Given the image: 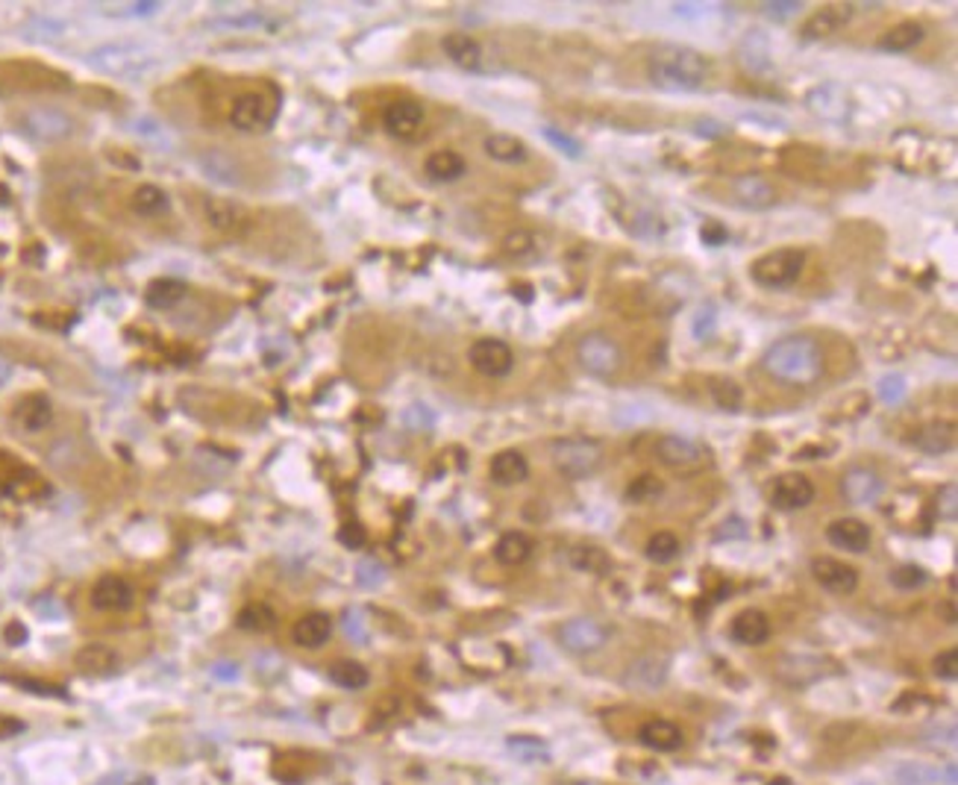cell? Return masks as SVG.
Returning <instances> with one entry per match:
<instances>
[{
	"mask_svg": "<svg viewBox=\"0 0 958 785\" xmlns=\"http://www.w3.org/2000/svg\"><path fill=\"white\" fill-rule=\"evenodd\" d=\"M762 365L779 382L812 386L823 374V350L812 336H788L768 347Z\"/></svg>",
	"mask_w": 958,
	"mask_h": 785,
	"instance_id": "1",
	"label": "cell"
},
{
	"mask_svg": "<svg viewBox=\"0 0 958 785\" xmlns=\"http://www.w3.org/2000/svg\"><path fill=\"white\" fill-rule=\"evenodd\" d=\"M709 59L685 45H662L653 50L647 74L664 92H694L709 79Z\"/></svg>",
	"mask_w": 958,
	"mask_h": 785,
	"instance_id": "2",
	"label": "cell"
},
{
	"mask_svg": "<svg viewBox=\"0 0 958 785\" xmlns=\"http://www.w3.org/2000/svg\"><path fill=\"white\" fill-rule=\"evenodd\" d=\"M803 265H805L803 250L779 247V250H771V254L755 259L750 265V277H753V283L762 288H788L800 280Z\"/></svg>",
	"mask_w": 958,
	"mask_h": 785,
	"instance_id": "3",
	"label": "cell"
},
{
	"mask_svg": "<svg viewBox=\"0 0 958 785\" xmlns=\"http://www.w3.org/2000/svg\"><path fill=\"white\" fill-rule=\"evenodd\" d=\"M553 462L568 480H585L603 465V447L594 438H562L553 445Z\"/></svg>",
	"mask_w": 958,
	"mask_h": 785,
	"instance_id": "4",
	"label": "cell"
},
{
	"mask_svg": "<svg viewBox=\"0 0 958 785\" xmlns=\"http://www.w3.org/2000/svg\"><path fill=\"white\" fill-rule=\"evenodd\" d=\"M88 65L109 77H133L156 65V59L138 45H104L88 54Z\"/></svg>",
	"mask_w": 958,
	"mask_h": 785,
	"instance_id": "5",
	"label": "cell"
},
{
	"mask_svg": "<svg viewBox=\"0 0 958 785\" xmlns=\"http://www.w3.org/2000/svg\"><path fill=\"white\" fill-rule=\"evenodd\" d=\"M579 365L597 380H612L623 368V350L621 345L606 333H588L577 345Z\"/></svg>",
	"mask_w": 958,
	"mask_h": 785,
	"instance_id": "6",
	"label": "cell"
},
{
	"mask_svg": "<svg viewBox=\"0 0 958 785\" xmlns=\"http://www.w3.org/2000/svg\"><path fill=\"white\" fill-rule=\"evenodd\" d=\"M274 115H277V106L271 104L265 95L247 92V95L236 97L233 109H229V124L241 129V133H262V129H268L274 124Z\"/></svg>",
	"mask_w": 958,
	"mask_h": 785,
	"instance_id": "7",
	"label": "cell"
},
{
	"mask_svg": "<svg viewBox=\"0 0 958 785\" xmlns=\"http://www.w3.org/2000/svg\"><path fill=\"white\" fill-rule=\"evenodd\" d=\"M204 215L212 230H218L221 236H229V238H241L250 230V224H254L247 215V209L238 206L236 200H229V197H206Z\"/></svg>",
	"mask_w": 958,
	"mask_h": 785,
	"instance_id": "8",
	"label": "cell"
},
{
	"mask_svg": "<svg viewBox=\"0 0 958 785\" xmlns=\"http://www.w3.org/2000/svg\"><path fill=\"white\" fill-rule=\"evenodd\" d=\"M468 362L482 377H506L514 365V354L506 341L500 338H479L468 350Z\"/></svg>",
	"mask_w": 958,
	"mask_h": 785,
	"instance_id": "9",
	"label": "cell"
},
{
	"mask_svg": "<svg viewBox=\"0 0 958 785\" xmlns=\"http://www.w3.org/2000/svg\"><path fill=\"white\" fill-rule=\"evenodd\" d=\"M606 639H609L606 627L594 618H571V621H564L559 630L562 647L571 653H579V656H585V653H597L603 644H606Z\"/></svg>",
	"mask_w": 958,
	"mask_h": 785,
	"instance_id": "10",
	"label": "cell"
},
{
	"mask_svg": "<svg viewBox=\"0 0 958 785\" xmlns=\"http://www.w3.org/2000/svg\"><path fill=\"white\" fill-rule=\"evenodd\" d=\"M814 500V482L805 474H782L776 477L773 491H771V503L773 509L779 512H796L805 509Z\"/></svg>",
	"mask_w": 958,
	"mask_h": 785,
	"instance_id": "11",
	"label": "cell"
},
{
	"mask_svg": "<svg viewBox=\"0 0 958 785\" xmlns=\"http://www.w3.org/2000/svg\"><path fill=\"white\" fill-rule=\"evenodd\" d=\"M812 573L829 595H853V591L859 589V571L841 559L818 556L812 562Z\"/></svg>",
	"mask_w": 958,
	"mask_h": 785,
	"instance_id": "12",
	"label": "cell"
},
{
	"mask_svg": "<svg viewBox=\"0 0 958 785\" xmlns=\"http://www.w3.org/2000/svg\"><path fill=\"white\" fill-rule=\"evenodd\" d=\"M24 127L42 142H62L74 133V121H71L62 109L54 106H36L24 115Z\"/></svg>",
	"mask_w": 958,
	"mask_h": 785,
	"instance_id": "13",
	"label": "cell"
},
{
	"mask_svg": "<svg viewBox=\"0 0 958 785\" xmlns=\"http://www.w3.org/2000/svg\"><path fill=\"white\" fill-rule=\"evenodd\" d=\"M891 780L896 785H955V764H923V762H903L891 771Z\"/></svg>",
	"mask_w": 958,
	"mask_h": 785,
	"instance_id": "14",
	"label": "cell"
},
{
	"mask_svg": "<svg viewBox=\"0 0 958 785\" xmlns=\"http://www.w3.org/2000/svg\"><path fill=\"white\" fill-rule=\"evenodd\" d=\"M732 200L744 209H771L776 206V200H779V195H776V188L768 183L764 177L759 174H741L732 180Z\"/></svg>",
	"mask_w": 958,
	"mask_h": 785,
	"instance_id": "15",
	"label": "cell"
},
{
	"mask_svg": "<svg viewBox=\"0 0 958 785\" xmlns=\"http://www.w3.org/2000/svg\"><path fill=\"white\" fill-rule=\"evenodd\" d=\"M805 106L823 121H846V115H850V97H846L844 88L835 83L814 86L812 92L805 95Z\"/></svg>",
	"mask_w": 958,
	"mask_h": 785,
	"instance_id": "16",
	"label": "cell"
},
{
	"mask_svg": "<svg viewBox=\"0 0 958 785\" xmlns=\"http://www.w3.org/2000/svg\"><path fill=\"white\" fill-rule=\"evenodd\" d=\"M841 495L853 503V506H873L882 497V480L871 468H853L846 471L841 480Z\"/></svg>",
	"mask_w": 958,
	"mask_h": 785,
	"instance_id": "17",
	"label": "cell"
},
{
	"mask_svg": "<svg viewBox=\"0 0 958 785\" xmlns=\"http://www.w3.org/2000/svg\"><path fill=\"white\" fill-rule=\"evenodd\" d=\"M826 539L832 547L846 553H864L871 547V527L859 518H838L826 527Z\"/></svg>",
	"mask_w": 958,
	"mask_h": 785,
	"instance_id": "18",
	"label": "cell"
},
{
	"mask_svg": "<svg viewBox=\"0 0 958 785\" xmlns=\"http://www.w3.org/2000/svg\"><path fill=\"white\" fill-rule=\"evenodd\" d=\"M382 124H386V129L395 138H415V133L421 129L423 124V106L415 104V100H395L386 115H382Z\"/></svg>",
	"mask_w": 958,
	"mask_h": 785,
	"instance_id": "19",
	"label": "cell"
},
{
	"mask_svg": "<svg viewBox=\"0 0 958 785\" xmlns=\"http://www.w3.org/2000/svg\"><path fill=\"white\" fill-rule=\"evenodd\" d=\"M655 456L671 468H685V465H697L705 456V447L688 436H664L655 445Z\"/></svg>",
	"mask_w": 958,
	"mask_h": 785,
	"instance_id": "20",
	"label": "cell"
},
{
	"mask_svg": "<svg viewBox=\"0 0 958 785\" xmlns=\"http://www.w3.org/2000/svg\"><path fill=\"white\" fill-rule=\"evenodd\" d=\"M668 680V662L659 656H641L623 673V686L632 691H655Z\"/></svg>",
	"mask_w": 958,
	"mask_h": 785,
	"instance_id": "21",
	"label": "cell"
},
{
	"mask_svg": "<svg viewBox=\"0 0 958 785\" xmlns=\"http://www.w3.org/2000/svg\"><path fill=\"white\" fill-rule=\"evenodd\" d=\"M729 636L732 641L744 644V647H759V644L771 639V621L759 609H744L732 618Z\"/></svg>",
	"mask_w": 958,
	"mask_h": 785,
	"instance_id": "22",
	"label": "cell"
},
{
	"mask_svg": "<svg viewBox=\"0 0 958 785\" xmlns=\"http://www.w3.org/2000/svg\"><path fill=\"white\" fill-rule=\"evenodd\" d=\"M133 586L121 577H100L92 589V603L104 612H124L133 606Z\"/></svg>",
	"mask_w": 958,
	"mask_h": 785,
	"instance_id": "23",
	"label": "cell"
},
{
	"mask_svg": "<svg viewBox=\"0 0 958 785\" xmlns=\"http://www.w3.org/2000/svg\"><path fill=\"white\" fill-rule=\"evenodd\" d=\"M197 165L212 180V183L241 186V165H238V159L233 154H227V150H218V147L206 150L204 156H197Z\"/></svg>",
	"mask_w": 958,
	"mask_h": 785,
	"instance_id": "24",
	"label": "cell"
},
{
	"mask_svg": "<svg viewBox=\"0 0 958 785\" xmlns=\"http://www.w3.org/2000/svg\"><path fill=\"white\" fill-rule=\"evenodd\" d=\"M850 15H853V6H850V4L823 6V9H818V13L809 18V21L803 24L800 36H803V38H826V36L838 33V29H841L846 21H850Z\"/></svg>",
	"mask_w": 958,
	"mask_h": 785,
	"instance_id": "25",
	"label": "cell"
},
{
	"mask_svg": "<svg viewBox=\"0 0 958 785\" xmlns=\"http://www.w3.org/2000/svg\"><path fill=\"white\" fill-rule=\"evenodd\" d=\"M638 739H641L644 747L659 750V753H673V750H679V747H682V741H685L682 730L677 727V723H673V721H664V718H653V721L644 723V727L638 730Z\"/></svg>",
	"mask_w": 958,
	"mask_h": 785,
	"instance_id": "26",
	"label": "cell"
},
{
	"mask_svg": "<svg viewBox=\"0 0 958 785\" xmlns=\"http://www.w3.org/2000/svg\"><path fill=\"white\" fill-rule=\"evenodd\" d=\"M488 474L497 486H518V482L529 477V462L521 450H500L491 459Z\"/></svg>",
	"mask_w": 958,
	"mask_h": 785,
	"instance_id": "27",
	"label": "cell"
},
{
	"mask_svg": "<svg viewBox=\"0 0 958 785\" xmlns=\"http://www.w3.org/2000/svg\"><path fill=\"white\" fill-rule=\"evenodd\" d=\"M441 47H445V54L453 65H459L462 71H477V68L482 65V47L477 38H471L468 33H450L445 36V42H441Z\"/></svg>",
	"mask_w": 958,
	"mask_h": 785,
	"instance_id": "28",
	"label": "cell"
},
{
	"mask_svg": "<svg viewBox=\"0 0 958 785\" xmlns=\"http://www.w3.org/2000/svg\"><path fill=\"white\" fill-rule=\"evenodd\" d=\"M423 171H427V177L436 180V183H456V180L465 177L468 163L456 154V150H436V154L427 156Z\"/></svg>",
	"mask_w": 958,
	"mask_h": 785,
	"instance_id": "29",
	"label": "cell"
},
{
	"mask_svg": "<svg viewBox=\"0 0 958 785\" xmlns=\"http://www.w3.org/2000/svg\"><path fill=\"white\" fill-rule=\"evenodd\" d=\"M953 445H955V424H950V421H929L914 436V447L932 453V456L953 450Z\"/></svg>",
	"mask_w": 958,
	"mask_h": 785,
	"instance_id": "30",
	"label": "cell"
},
{
	"mask_svg": "<svg viewBox=\"0 0 958 785\" xmlns=\"http://www.w3.org/2000/svg\"><path fill=\"white\" fill-rule=\"evenodd\" d=\"M291 636H295V641L300 644V647L315 650V647H321V644L329 641V636H332V618L324 615V612H312V615L300 618V621L295 623V632H291Z\"/></svg>",
	"mask_w": 958,
	"mask_h": 785,
	"instance_id": "31",
	"label": "cell"
},
{
	"mask_svg": "<svg viewBox=\"0 0 958 785\" xmlns=\"http://www.w3.org/2000/svg\"><path fill=\"white\" fill-rule=\"evenodd\" d=\"M77 668L83 673H92V677H104V673H112L118 668V653L106 644H86V647L77 650Z\"/></svg>",
	"mask_w": 958,
	"mask_h": 785,
	"instance_id": "32",
	"label": "cell"
},
{
	"mask_svg": "<svg viewBox=\"0 0 958 785\" xmlns=\"http://www.w3.org/2000/svg\"><path fill=\"white\" fill-rule=\"evenodd\" d=\"M738 59H741V65L747 68V71H753V74L764 71V68L771 65V42H768V36L759 33V29H753V33L744 36L741 45H738Z\"/></svg>",
	"mask_w": 958,
	"mask_h": 785,
	"instance_id": "33",
	"label": "cell"
},
{
	"mask_svg": "<svg viewBox=\"0 0 958 785\" xmlns=\"http://www.w3.org/2000/svg\"><path fill=\"white\" fill-rule=\"evenodd\" d=\"M923 36H926V29H923L921 21H900L879 38V50H888V54H905V50L921 45Z\"/></svg>",
	"mask_w": 958,
	"mask_h": 785,
	"instance_id": "34",
	"label": "cell"
},
{
	"mask_svg": "<svg viewBox=\"0 0 958 785\" xmlns=\"http://www.w3.org/2000/svg\"><path fill=\"white\" fill-rule=\"evenodd\" d=\"M568 562L582 573H597V577H606L612 571V559L603 547L594 545H577L568 550Z\"/></svg>",
	"mask_w": 958,
	"mask_h": 785,
	"instance_id": "35",
	"label": "cell"
},
{
	"mask_svg": "<svg viewBox=\"0 0 958 785\" xmlns=\"http://www.w3.org/2000/svg\"><path fill=\"white\" fill-rule=\"evenodd\" d=\"M532 553V541L523 536V532H506V536H500V541L494 545V559L500 562V565H523V562L529 559Z\"/></svg>",
	"mask_w": 958,
	"mask_h": 785,
	"instance_id": "36",
	"label": "cell"
},
{
	"mask_svg": "<svg viewBox=\"0 0 958 785\" xmlns=\"http://www.w3.org/2000/svg\"><path fill=\"white\" fill-rule=\"evenodd\" d=\"M486 154L491 159H497V163H506V165H514V163H523L527 159V145L521 142L518 136H509V133H494L486 138Z\"/></svg>",
	"mask_w": 958,
	"mask_h": 785,
	"instance_id": "37",
	"label": "cell"
},
{
	"mask_svg": "<svg viewBox=\"0 0 958 785\" xmlns=\"http://www.w3.org/2000/svg\"><path fill=\"white\" fill-rule=\"evenodd\" d=\"M186 288L179 280H171V277H159L154 280V283L147 286L145 291V300L150 309H174L179 300H183Z\"/></svg>",
	"mask_w": 958,
	"mask_h": 785,
	"instance_id": "38",
	"label": "cell"
},
{
	"mask_svg": "<svg viewBox=\"0 0 958 785\" xmlns=\"http://www.w3.org/2000/svg\"><path fill=\"white\" fill-rule=\"evenodd\" d=\"M168 206H171L168 195H165V191L159 188V186H154V183H145V186H138V188L133 191V209H136L138 215H145V218L165 215Z\"/></svg>",
	"mask_w": 958,
	"mask_h": 785,
	"instance_id": "39",
	"label": "cell"
},
{
	"mask_svg": "<svg viewBox=\"0 0 958 785\" xmlns=\"http://www.w3.org/2000/svg\"><path fill=\"white\" fill-rule=\"evenodd\" d=\"M50 418H54V409H50L45 397H27L24 404L18 406V421H21V427L27 432L45 430L50 424Z\"/></svg>",
	"mask_w": 958,
	"mask_h": 785,
	"instance_id": "40",
	"label": "cell"
},
{
	"mask_svg": "<svg viewBox=\"0 0 958 785\" xmlns=\"http://www.w3.org/2000/svg\"><path fill=\"white\" fill-rule=\"evenodd\" d=\"M329 680L336 682V686L347 689V691H359V689L368 686L371 673H368L365 665H359V662L345 659V662H336V665L329 668Z\"/></svg>",
	"mask_w": 958,
	"mask_h": 785,
	"instance_id": "41",
	"label": "cell"
},
{
	"mask_svg": "<svg viewBox=\"0 0 958 785\" xmlns=\"http://www.w3.org/2000/svg\"><path fill=\"white\" fill-rule=\"evenodd\" d=\"M679 539L673 536V532H655V536H650L647 547H644V553H647V559L655 562V565H668V562H673L679 556Z\"/></svg>",
	"mask_w": 958,
	"mask_h": 785,
	"instance_id": "42",
	"label": "cell"
},
{
	"mask_svg": "<svg viewBox=\"0 0 958 785\" xmlns=\"http://www.w3.org/2000/svg\"><path fill=\"white\" fill-rule=\"evenodd\" d=\"M709 395H712L714 404H718L721 409H726V412H735V409L741 406V400H744L738 382H735V380H726V377H714V380H712Z\"/></svg>",
	"mask_w": 958,
	"mask_h": 785,
	"instance_id": "43",
	"label": "cell"
},
{
	"mask_svg": "<svg viewBox=\"0 0 958 785\" xmlns=\"http://www.w3.org/2000/svg\"><path fill=\"white\" fill-rule=\"evenodd\" d=\"M238 627L241 630H250V632H265L274 627V612H271L265 603H250V606H245L238 612Z\"/></svg>",
	"mask_w": 958,
	"mask_h": 785,
	"instance_id": "44",
	"label": "cell"
},
{
	"mask_svg": "<svg viewBox=\"0 0 958 785\" xmlns=\"http://www.w3.org/2000/svg\"><path fill=\"white\" fill-rule=\"evenodd\" d=\"M509 750L521 762H550L547 744H544L541 739H532V736H512L509 739Z\"/></svg>",
	"mask_w": 958,
	"mask_h": 785,
	"instance_id": "45",
	"label": "cell"
},
{
	"mask_svg": "<svg viewBox=\"0 0 958 785\" xmlns=\"http://www.w3.org/2000/svg\"><path fill=\"white\" fill-rule=\"evenodd\" d=\"M662 491H664L662 480L647 474V477H638V480L632 482V486L627 489V497H629L632 503H653V500L662 497Z\"/></svg>",
	"mask_w": 958,
	"mask_h": 785,
	"instance_id": "46",
	"label": "cell"
},
{
	"mask_svg": "<svg viewBox=\"0 0 958 785\" xmlns=\"http://www.w3.org/2000/svg\"><path fill=\"white\" fill-rule=\"evenodd\" d=\"M926 580H929V577H926V571L921 565H900V568L891 571V582L896 589H903V591L921 589V586H926Z\"/></svg>",
	"mask_w": 958,
	"mask_h": 785,
	"instance_id": "47",
	"label": "cell"
},
{
	"mask_svg": "<svg viewBox=\"0 0 958 785\" xmlns=\"http://www.w3.org/2000/svg\"><path fill=\"white\" fill-rule=\"evenodd\" d=\"M356 580H359V586L377 589L386 582V568H382L377 559H362L356 565Z\"/></svg>",
	"mask_w": 958,
	"mask_h": 785,
	"instance_id": "48",
	"label": "cell"
},
{
	"mask_svg": "<svg viewBox=\"0 0 958 785\" xmlns=\"http://www.w3.org/2000/svg\"><path fill=\"white\" fill-rule=\"evenodd\" d=\"M905 391H909V386H905V380L900 374H888L879 380V397L885 400V404H903Z\"/></svg>",
	"mask_w": 958,
	"mask_h": 785,
	"instance_id": "49",
	"label": "cell"
},
{
	"mask_svg": "<svg viewBox=\"0 0 958 785\" xmlns=\"http://www.w3.org/2000/svg\"><path fill=\"white\" fill-rule=\"evenodd\" d=\"M544 136H547L550 142L562 150V154H568L571 159H579V154H582V145L577 142V138H571L568 133H559L556 127H547V129H544Z\"/></svg>",
	"mask_w": 958,
	"mask_h": 785,
	"instance_id": "50",
	"label": "cell"
},
{
	"mask_svg": "<svg viewBox=\"0 0 958 785\" xmlns=\"http://www.w3.org/2000/svg\"><path fill=\"white\" fill-rule=\"evenodd\" d=\"M935 677L937 680H955L958 677V650H944L935 659Z\"/></svg>",
	"mask_w": 958,
	"mask_h": 785,
	"instance_id": "51",
	"label": "cell"
},
{
	"mask_svg": "<svg viewBox=\"0 0 958 785\" xmlns=\"http://www.w3.org/2000/svg\"><path fill=\"white\" fill-rule=\"evenodd\" d=\"M803 4L800 0H768V4H762V13L768 18H788L794 13H800Z\"/></svg>",
	"mask_w": 958,
	"mask_h": 785,
	"instance_id": "52",
	"label": "cell"
},
{
	"mask_svg": "<svg viewBox=\"0 0 958 785\" xmlns=\"http://www.w3.org/2000/svg\"><path fill=\"white\" fill-rule=\"evenodd\" d=\"M338 541L345 547H350V550H359V547H365L368 536H365V530H362L359 523H345V527L338 530Z\"/></svg>",
	"mask_w": 958,
	"mask_h": 785,
	"instance_id": "53",
	"label": "cell"
},
{
	"mask_svg": "<svg viewBox=\"0 0 958 785\" xmlns=\"http://www.w3.org/2000/svg\"><path fill=\"white\" fill-rule=\"evenodd\" d=\"M503 250H506L509 256H527L532 250V236L529 233H512V236H506V241H503Z\"/></svg>",
	"mask_w": 958,
	"mask_h": 785,
	"instance_id": "54",
	"label": "cell"
},
{
	"mask_svg": "<svg viewBox=\"0 0 958 785\" xmlns=\"http://www.w3.org/2000/svg\"><path fill=\"white\" fill-rule=\"evenodd\" d=\"M955 500H958V491H955V486L950 482V486L941 491V497H937V512H941V518L955 521V512H958V503H955Z\"/></svg>",
	"mask_w": 958,
	"mask_h": 785,
	"instance_id": "55",
	"label": "cell"
},
{
	"mask_svg": "<svg viewBox=\"0 0 958 785\" xmlns=\"http://www.w3.org/2000/svg\"><path fill=\"white\" fill-rule=\"evenodd\" d=\"M700 236H703L705 245L718 247V245H723V241H726V230L718 224V221H705V227L700 230Z\"/></svg>",
	"mask_w": 958,
	"mask_h": 785,
	"instance_id": "56",
	"label": "cell"
},
{
	"mask_svg": "<svg viewBox=\"0 0 958 785\" xmlns=\"http://www.w3.org/2000/svg\"><path fill=\"white\" fill-rule=\"evenodd\" d=\"M209 673L215 680H221V682H233V680H238L241 671H238L236 662H215V665L209 668Z\"/></svg>",
	"mask_w": 958,
	"mask_h": 785,
	"instance_id": "57",
	"label": "cell"
},
{
	"mask_svg": "<svg viewBox=\"0 0 958 785\" xmlns=\"http://www.w3.org/2000/svg\"><path fill=\"white\" fill-rule=\"evenodd\" d=\"M744 536H747V523L741 518L723 521V527L718 530V539H744Z\"/></svg>",
	"mask_w": 958,
	"mask_h": 785,
	"instance_id": "58",
	"label": "cell"
},
{
	"mask_svg": "<svg viewBox=\"0 0 958 785\" xmlns=\"http://www.w3.org/2000/svg\"><path fill=\"white\" fill-rule=\"evenodd\" d=\"M4 639H6V644H12V647H18V644H24V641L29 639V632H27V627H24L21 621H12V623H6Z\"/></svg>",
	"mask_w": 958,
	"mask_h": 785,
	"instance_id": "59",
	"label": "cell"
},
{
	"mask_svg": "<svg viewBox=\"0 0 958 785\" xmlns=\"http://www.w3.org/2000/svg\"><path fill=\"white\" fill-rule=\"evenodd\" d=\"M18 732H24V723L12 718V714H0V741L15 739Z\"/></svg>",
	"mask_w": 958,
	"mask_h": 785,
	"instance_id": "60",
	"label": "cell"
},
{
	"mask_svg": "<svg viewBox=\"0 0 958 785\" xmlns=\"http://www.w3.org/2000/svg\"><path fill=\"white\" fill-rule=\"evenodd\" d=\"M345 632H347V636L350 639H365V623H362V612H356V609H353V612H347V618H345Z\"/></svg>",
	"mask_w": 958,
	"mask_h": 785,
	"instance_id": "61",
	"label": "cell"
},
{
	"mask_svg": "<svg viewBox=\"0 0 958 785\" xmlns=\"http://www.w3.org/2000/svg\"><path fill=\"white\" fill-rule=\"evenodd\" d=\"M923 736H935V739H929V741H937V744H941V741H944V744H955V727H953V723H944V727L937 723V727L926 730Z\"/></svg>",
	"mask_w": 958,
	"mask_h": 785,
	"instance_id": "62",
	"label": "cell"
},
{
	"mask_svg": "<svg viewBox=\"0 0 958 785\" xmlns=\"http://www.w3.org/2000/svg\"><path fill=\"white\" fill-rule=\"evenodd\" d=\"M6 377H9V365H6L4 359H0V380H6Z\"/></svg>",
	"mask_w": 958,
	"mask_h": 785,
	"instance_id": "63",
	"label": "cell"
},
{
	"mask_svg": "<svg viewBox=\"0 0 958 785\" xmlns=\"http://www.w3.org/2000/svg\"><path fill=\"white\" fill-rule=\"evenodd\" d=\"M100 785H109V782H100Z\"/></svg>",
	"mask_w": 958,
	"mask_h": 785,
	"instance_id": "64",
	"label": "cell"
}]
</instances>
